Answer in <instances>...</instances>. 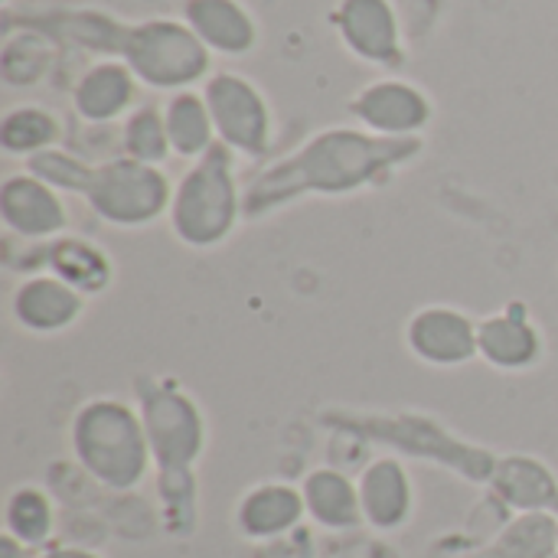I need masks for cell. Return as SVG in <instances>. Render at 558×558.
Masks as SVG:
<instances>
[{
	"instance_id": "e0dca14e",
	"label": "cell",
	"mask_w": 558,
	"mask_h": 558,
	"mask_svg": "<svg viewBox=\"0 0 558 558\" xmlns=\"http://www.w3.org/2000/svg\"><path fill=\"white\" fill-rule=\"evenodd\" d=\"M494 497L510 507L517 517H553L558 510V477L549 464L533 454H507L497 458L490 474Z\"/></svg>"
},
{
	"instance_id": "30bf717a",
	"label": "cell",
	"mask_w": 558,
	"mask_h": 558,
	"mask_svg": "<svg viewBox=\"0 0 558 558\" xmlns=\"http://www.w3.org/2000/svg\"><path fill=\"white\" fill-rule=\"evenodd\" d=\"M0 222L16 239L52 242L65 235L69 213L59 190L26 170L0 183Z\"/></svg>"
},
{
	"instance_id": "5b68a950",
	"label": "cell",
	"mask_w": 558,
	"mask_h": 558,
	"mask_svg": "<svg viewBox=\"0 0 558 558\" xmlns=\"http://www.w3.org/2000/svg\"><path fill=\"white\" fill-rule=\"evenodd\" d=\"M118 59L150 88L186 92L209 72V49L180 20H144L124 26Z\"/></svg>"
},
{
	"instance_id": "6da1fadb",
	"label": "cell",
	"mask_w": 558,
	"mask_h": 558,
	"mask_svg": "<svg viewBox=\"0 0 558 558\" xmlns=\"http://www.w3.org/2000/svg\"><path fill=\"white\" fill-rule=\"evenodd\" d=\"M418 154V137H379L356 128L320 131L245 186V219H262L301 196H347L376 186Z\"/></svg>"
},
{
	"instance_id": "4fadbf2b",
	"label": "cell",
	"mask_w": 558,
	"mask_h": 558,
	"mask_svg": "<svg viewBox=\"0 0 558 558\" xmlns=\"http://www.w3.org/2000/svg\"><path fill=\"white\" fill-rule=\"evenodd\" d=\"M477 347H481V360L500 373L533 369L546 353L543 330L533 324L526 304H507L504 311L481 317Z\"/></svg>"
},
{
	"instance_id": "9a60e30c",
	"label": "cell",
	"mask_w": 558,
	"mask_h": 558,
	"mask_svg": "<svg viewBox=\"0 0 558 558\" xmlns=\"http://www.w3.org/2000/svg\"><path fill=\"white\" fill-rule=\"evenodd\" d=\"M333 26L347 49L366 62L392 65L402 52L399 20L389 0H340L333 10Z\"/></svg>"
},
{
	"instance_id": "8992f818",
	"label": "cell",
	"mask_w": 558,
	"mask_h": 558,
	"mask_svg": "<svg viewBox=\"0 0 558 558\" xmlns=\"http://www.w3.org/2000/svg\"><path fill=\"white\" fill-rule=\"evenodd\" d=\"M82 196L101 222L114 229H144L170 213L173 183L154 163L118 157L92 167Z\"/></svg>"
},
{
	"instance_id": "83f0119b",
	"label": "cell",
	"mask_w": 558,
	"mask_h": 558,
	"mask_svg": "<svg viewBox=\"0 0 558 558\" xmlns=\"http://www.w3.org/2000/svg\"><path fill=\"white\" fill-rule=\"evenodd\" d=\"M0 558H29V549L26 546H20L13 536H0Z\"/></svg>"
},
{
	"instance_id": "3957f363",
	"label": "cell",
	"mask_w": 558,
	"mask_h": 558,
	"mask_svg": "<svg viewBox=\"0 0 558 558\" xmlns=\"http://www.w3.org/2000/svg\"><path fill=\"white\" fill-rule=\"evenodd\" d=\"M245 216V193L235 183V154L226 144H213L180 177L170 199L173 235L196 252L222 245Z\"/></svg>"
},
{
	"instance_id": "277c9868",
	"label": "cell",
	"mask_w": 558,
	"mask_h": 558,
	"mask_svg": "<svg viewBox=\"0 0 558 558\" xmlns=\"http://www.w3.org/2000/svg\"><path fill=\"white\" fill-rule=\"evenodd\" d=\"M137 412L160 474H186L206 451V418L196 399L163 376L137 379Z\"/></svg>"
},
{
	"instance_id": "4316f807",
	"label": "cell",
	"mask_w": 558,
	"mask_h": 558,
	"mask_svg": "<svg viewBox=\"0 0 558 558\" xmlns=\"http://www.w3.org/2000/svg\"><path fill=\"white\" fill-rule=\"evenodd\" d=\"M36 558H101L92 549H78V546H56V549H46L43 556Z\"/></svg>"
},
{
	"instance_id": "52a82bcc",
	"label": "cell",
	"mask_w": 558,
	"mask_h": 558,
	"mask_svg": "<svg viewBox=\"0 0 558 558\" xmlns=\"http://www.w3.org/2000/svg\"><path fill=\"white\" fill-rule=\"evenodd\" d=\"M203 98L213 114L216 141L239 157H262L271 144V111L265 95L235 72H216L206 78Z\"/></svg>"
},
{
	"instance_id": "f1b7e54d",
	"label": "cell",
	"mask_w": 558,
	"mask_h": 558,
	"mask_svg": "<svg viewBox=\"0 0 558 558\" xmlns=\"http://www.w3.org/2000/svg\"><path fill=\"white\" fill-rule=\"evenodd\" d=\"M556 539H558V523H556Z\"/></svg>"
},
{
	"instance_id": "603a6c76",
	"label": "cell",
	"mask_w": 558,
	"mask_h": 558,
	"mask_svg": "<svg viewBox=\"0 0 558 558\" xmlns=\"http://www.w3.org/2000/svg\"><path fill=\"white\" fill-rule=\"evenodd\" d=\"M3 533L26 549H43L56 533V507L46 490L23 484L3 504Z\"/></svg>"
},
{
	"instance_id": "7c38bea8",
	"label": "cell",
	"mask_w": 558,
	"mask_h": 558,
	"mask_svg": "<svg viewBox=\"0 0 558 558\" xmlns=\"http://www.w3.org/2000/svg\"><path fill=\"white\" fill-rule=\"evenodd\" d=\"M85 301L75 288L59 281L49 271L23 278L10 294V317L20 330L33 337H59L78 324Z\"/></svg>"
},
{
	"instance_id": "44dd1931",
	"label": "cell",
	"mask_w": 558,
	"mask_h": 558,
	"mask_svg": "<svg viewBox=\"0 0 558 558\" xmlns=\"http://www.w3.org/2000/svg\"><path fill=\"white\" fill-rule=\"evenodd\" d=\"M134 92H137L134 72L121 59H105V62H95L78 78V85L72 92V105H75L78 118H85L92 124H105L131 108Z\"/></svg>"
},
{
	"instance_id": "cb8c5ba5",
	"label": "cell",
	"mask_w": 558,
	"mask_h": 558,
	"mask_svg": "<svg viewBox=\"0 0 558 558\" xmlns=\"http://www.w3.org/2000/svg\"><path fill=\"white\" fill-rule=\"evenodd\" d=\"M59 141V121L39 105H20L0 121V150L10 157H36Z\"/></svg>"
},
{
	"instance_id": "7a4b0ae2",
	"label": "cell",
	"mask_w": 558,
	"mask_h": 558,
	"mask_svg": "<svg viewBox=\"0 0 558 558\" xmlns=\"http://www.w3.org/2000/svg\"><path fill=\"white\" fill-rule=\"evenodd\" d=\"M69 445L75 464L111 494L141 487L154 468L137 405L114 396H98L78 405L69 425Z\"/></svg>"
},
{
	"instance_id": "7402d4cb",
	"label": "cell",
	"mask_w": 558,
	"mask_h": 558,
	"mask_svg": "<svg viewBox=\"0 0 558 558\" xmlns=\"http://www.w3.org/2000/svg\"><path fill=\"white\" fill-rule=\"evenodd\" d=\"M163 121H167V134H170V147L177 157L186 160H199L213 144H216V128H213V114L203 95L196 92H173V98L163 108Z\"/></svg>"
},
{
	"instance_id": "d4e9b609",
	"label": "cell",
	"mask_w": 558,
	"mask_h": 558,
	"mask_svg": "<svg viewBox=\"0 0 558 558\" xmlns=\"http://www.w3.org/2000/svg\"><path fill=\"white\" fill-rule=\"evenodd\" d=\"M124 157L131 160H141V163H154L160 167L173 147H170V134H167V121H163V111L150 108V105H141L137 111L128 114L124 121Z\"/></svg>"
},
{
	"instance_id": "ffe728a7",
	"label": "cell",
	"mask_w": 558,
	"mask_h": 558,
	"mask_svg": "<svg viewBox=\"0 0 558 558\" xmlns=\"http://www.w3.org/2000/svg\"><path fill=\"white\" fill-rule=\"evenodd\" d=\"M307 520H314L320 530L330 533H350L363 526V507H360V487L347 474L333 468H317L301 484Z\"/></svg>"
},
{
	"instance_id": "8fae6325",
	"label": "cell",
	"mask_w": 558,
	"mask_h": 558,
	"mask_svg": "<svg viewBox=\"0 0 558 558\" xmlns=\"http://www.w3.org/2000/svg\"><path fill=\"white\" fill-rule=\"evenodd\" d=\"M350 114L379 137H418L432 121V101L402 78H379L350 101Z\"/></svg>"
},
{
	"instance_id": "484cf974",
	"label": "cell",
	"mask_w": 558,
	"mask_h": 558,
	"mask_svg": "<svg viewBox=\"0 0 558 558\" xmlns=\"http://www.w3.org/2000/svg\"><path fill=\"white\" fill-rule=\"evenodd\" d=\"M29 173H36L39 180H46L49 186L56 190H65V193H85L88 186V177H92V163H82L78 157L65 154V150H43L36 157H29Z\"/></svg>"
},
{
	"instance_id": "d6986e66",
	"label": "cell",
	"mask_w": 558,
	"mask_h": 558,
	"mask_svg": "<svg viewBox=\"0 0 558 558\" xmlns=\"http://www.w3.org/2000/svg\"><path fill=\"white\" fill-rule=\"evenodd\" d=\"M46 271L75 288L82 298H95L111 288L114 262L111 255L82 235H59L46 248Z\"/></svg>"
},
{
	"instance_id": "2e32d148",
	"label": "cell",
	"mask_w": 558,
	"mask_h": 558,
	"mask_svg": "<svg viewBox=\"0 0 558 558\" xmlns=\"http://www.w3.org/2000/svg\"><path fill=\"white\" fill-rule=\"evenodd\" d=\"M304 517H307V507H304L301 487L278 484V481L245 490L242 500L235 504V530L248 543L281 539L294 533L304 523Z\"/></svg>"
},
{
	"instance_id": "5bb4252c",
	"label": "cell",
	"mask_w": 558,
	"mask_h": 558,
	"mask_svg": "<svg viewBox=\"0 0 558 558\" xmlns=\"http://www.w3.org/2000/svg\"><path fill=\"white\" fill-rule=\"evenodd\" d=\"M363 523L376 533L402 530L415 513V484L399 458H376L356 477Z\"/></svg>"
},
{
	"instance_id": "9c48e42d",
	"label": "cell",
	"mask_w": 558,
	"mask_h": 558,
	"mask_svg": "<svg viewBox=\"0 0 558 558\" xmlns=\"http://www.w3.org/2000/svg\"><path fill=\"white\" fill-rule=\"evenodd\" d=\"M409 353L432 369H458L481 360L477 320L451 304L418 307L405 324Z\"/></svg>"
},
{
	"instance_id": "ac0fdd59",
	"label": "cell",
	"mask_w": 558,
	"mask_h": 558,
	"mask_svg": "<svg viewBox=\"0 0 558 558\" xmlns=\"http://www.w3.org/2000/svg\"><path fill=\"white\" fill-rule=\"evenodd\" d=\"M183 23L219 56H245L258 43V26L239 0H186Z\"/></svg>"
},
{
	"instance_id": "ba28073f",
	"label": "cell",
	"mask_w": 558,
	"mask_h": 558,
	"mask_svg": "<svg viewBox=\"0 0 558 558\" xmlns=\"http://www.w3.org/2000/svg\"><path fill=\"white\" fill-rule=\"evenodd\" d=\"M360 428L366 435H373V438H383V441H392V445L405 448L409 454L448 464V468H454L458 474H464V477H471L477 484H490V474L497 468V458H490L481 448H471V445L458 441L441 425H435L428 415H392V418L369 415V422H360Z\"/></svg>"
}]
</instances>
